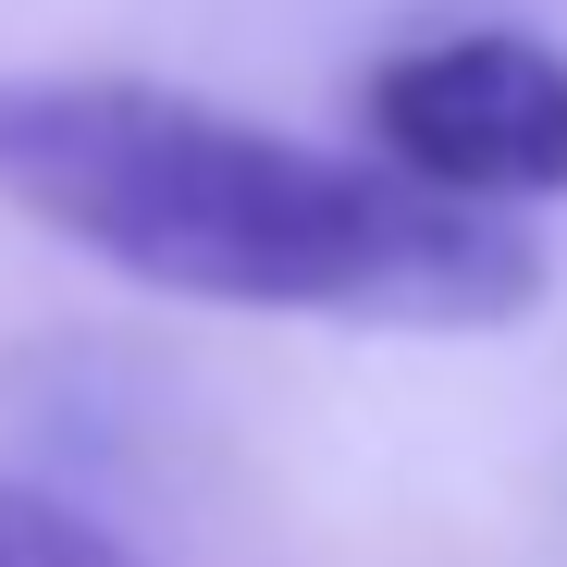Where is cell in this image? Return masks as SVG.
Instances as JSON below:
<instances>
[{
  "mask_svg": "<svg viewBox=\"0 0 567 567\" xmlns=\"http://www.w3.org/2000/svg\"><path fill=\"white\" fill-rule=\"evenodd\" d=\"M0 210L198 309L494 333L543 297V247L494 210L148 74H0Z\"/></svg>",
  "mask_w": 567,
  "mask_h": 567,
  "instance_id": "1",
  "label": "cell"
},
{
  "mask_svg": "<svg viewBox=\"0 0 567 567\" xmlns=\"http://www.w3.org/2000/svg\"><path fill=\"white\" fill-rule=\"evenodd\" d=\"M370 136L408 185L468 210H518V198H567V62L518 25H468V38H420L370 74Z\"/></svg>",
  "mask_w": 567,
  "mask_h": 567,
  "instance_id": "2",
  "label": "cell"
},
{
  "mask_svg": "<svg viewBox=\"0 0 567 567\" xmlns=\"http://www.w3.org/2000/svg\"><path fill=\"white\" fill-rule=\"evenodd\" d=\"M0 567H148L136 543H112L100 518H74L25 482H0Z\"/></svg>",
  "mask_w": 567,
  "mask_h": 567,
  "instance_id": "3",
  "label": "cell"
}]
</instances>
